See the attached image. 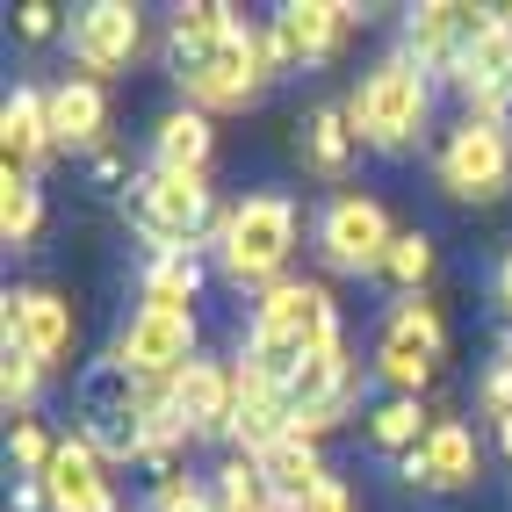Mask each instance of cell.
<instances>
[{
    "instance_id": "30bf717a",
    "label": "cell",
    "mask_w": 512,
    "mask_h": 512,
    "mask_svg": "<svg viewBox=\"0 0 512 512\" xmlns=\"http://www.w3.org/2000/svg\"><path fill=\"white\" fill-rule=\"evenodd\" d=\"M491 8H469V0H426V8L404 15V58L433 80H455V65L469 58V44L484 37Z\"/></svg>"
},
{
    "instance_id": "836d02e7",
    "label": "cell",
    "mask_w": 512,
    "mask_h": 512,
    "mask_svg": "<svg viewBox=\"0 0 512 512\" xmlns=\"http://www.w3.org/2000/svg\"><path fill=\"white\" fill-rule=\"evenodd\" d=\"M289 512H354V491L339 484V476H325V484L303 498V505H289Z\"/></svg>"
},
{
    "instance_id": "484cf974",
    "label": "cell",
    "mask_w": 512,
    "mask_h": 512,
    "mask_svg": "<svg viewBox=\"0 0 512 512\" xmlns=\"http://www.w3.org/2000/svg\"><path fill=\"white\" fill-rule=\"evenodd\" d=\"M383 282L397 296H426V282H433V238L426 231H397V246L383 260Z\"/></svg>"
},
{
    "instance_id": "ba28073f",
    "label": "cell",
    "mask_w": 512,
    "mask_h": 512,
    "mask_svg": "<svg viewBox=\"0 0 512 512\" xmlns=\"http://www.w3.org/2000/svg\"><path fill=\"white\" fill-rule=\"evenodd\" d=\"M390 246H397V224L375 195H332L318 210V253L332 275H383Z\"/></svg>"
},
{
    "instance_id": "4fadbf2b",
    "label": "cell",
    "mask_w": 512,
    "mask_h": 512,
    "mask_svg": "<svg viewBox=\"0 0 512 512\" xmlns=\"http://www.w3.org/2000/svg\"><path fill=\"white\" fill-rule=\"evenodd\" d=\"M73 65L87 80H109V73H123L130 58H138V44H145V15L130 8V0H94V8H80L73 15Z\"/></svg>"
},
{
    "instance_id": "7c38bea8",
    "label": "cell",
    "mask_w": 512,
    "mask_h": 512,
    "mask_svg": "<svg viewBox=\"0 0 512 512\" xmlns=\"http://www.w3.org/2000/svg\"><path fill=\"white\" fill-rule=\"evenodd\" d=\"M347 37H354V8H347V0H289V8H275V22H267L275 73H296V65H325Z\"/></svg>"
},
{
    "instance_id": "d6a6232c",
    "label": "cell",
    "mask_w": 512,
    "mask_h": 512,
    "mask_svg": "<svg viewBox=\"0 0 512 512\" xmlns=\"http://www.w3.org/2000/svg\"><path fill=\"white\" fill-rule=\"evenodd\" d=\"M484 412H491L498 426H512V368H505V361L484 375Z\"/></svg>"
},
{
    "instance_id": "ffe728a7",
    "label": "cell",
    "mask_w": 512,
    "mask_h": 512,
    "mask_svg": "<svg viewBox=\"0 0 512 512\" xmlns=\"http://www.w3.org/2000/svg\"><path fill=\"white\" fill-rule=\"evenodd\" d=\"M210 152H217V123L202 109L159 116V130H152V166L159 174H210Z\"/></svg>"
},
{
    "instance_id": "603a6c76",
    "label": "cell",
    "mask_w": 512,
    "mask_h": 512,
    "mask_svg": "<svg viewBox=\"0 0 512 512\" xmlns=\"http://www.w3.org/2000/svg\"><path fill=\"white\" fill-rule=\"evenodd\" d=\"M231 22H238V15H231V8H217V0H188V8H174V22H166V65L181 73V65H188V58H202V51H210Z\"/></svg>"
},
{
    "instance_id": "9c48e42d",
    "label": "cell",
    "mask_w": 512,
    "mask_h": 512,
    "mask_svg": "<svg viewBox=\"0 0 512 512\" xmlns=\"http://www.w3.org/2000/svg\"><path fill=\"white\" fill-rule=\"evenodd\" d=\"M109 354L138 375L145 390H166V383H174V375L202 354V347H195V311H145V303H138Z\"/></svg>"
},
{
    "instance_id": "d590c367",
    "label": "cell",
    "mask_w": 512,
    "mask_h": 512,
    "mask_svg": "<svg viewBox=\"0 0 512 512\" xmlns=\"http://www.w3.org/2000/svg\"><path fill=\"white\" fill-rule=\"evenodd\" d=\"M498 361H505V368H512V325H505V339H498Z\"/></svg>"
},
{
    "instance_id": "2e32d148",
    "label": "cell",
    "mask_w": 512,
    "mask_h": 512,
    "mask_svg": "<svg viewBox=\"0 0 512 512\" xmlns=\"http://www.w3.org/2000/svg\"><path fill=\"white\" fill-rule=\"evenodd\" d=\"M404 476H412L419 491H433V498H455V491H469L476 476H484V448H476V433L462 419H433L426 448L404 462Z\"/></svg>"
},
{
    "instance_id": "ac0fdd59",
    "label": "cell",
    "mask_w": 512,
    "mask_h": 512,
    "mask_svg": "<svg viewBox=\"0 0 512 512\" xmlns=\"http://www.w3.org/2000/svg\"><path fill=\"white\" fill-rule=\"evenodd\" d=\"M44 109H51V145L65 152H101L109 138V94H101V80L87 73H65L58 87H44Z\"/></svg>"
},
{
    "instance_id": "44dd1931",
    "label": "cell",
    "mask_w": 512,
    "mask_h": 512,
    "mask_svg": "<svg viewBox=\"0 0 512 512\" xmlns=\"http://www.w3.org/2000/svg\"><path fill=\"white\" fill-rule=\"evenodd\" d=\"M202 282H210V260L202 253H159V260H145L138 296H145V311H195Z\"/></svg>"
},
{
    "instance_id": "7a4b0ae2",
    "label": "cell",
    "mask_w": 512,
    "mask_h": 512,
    "mask_svg": "<svg viewBox=\"0 0 512 512\" xmlns=\"http://www.w3.org/2000/svg\"><path fill=\"white\" fill-rule=\"evenodd\" d=\"M289 253H296V202L289 195H238L224 224H217V275L238 282V289H275L289 282Z\"/></svg>"
},
{
    "instance_id": "f546056e",
    "label": "cell",
    "mask_w": 512,
    "mask_h": 512,
    "mask_svg": "<svg viewBox=\"0 0 512 512\" xmlns=\"http://www.w3.org/2000/svg\"><path fill=\"white\" fill-rule=\"evenodd\" d=\"M145 512H217V498H210L202 476H166V484H152V505Z\"/></svg>"
},
{
    "instance_id": "d4e9b609",
    "label": "cell",
    "mask_w": 512,
    "mask_h": 512,
    "mask_svg": "<svg viewBox=\"0 0 512 512\" xmlns=\"http://www.w3.org/2000/svg\"><path fill=\"white\" fill-rule=\"evenodd\" d=\"M210 498H217V512H282L253 455H231V462L210 476Z\"/></svg>"
},
{
    "instance_id": "cb8c5ba5",
    "label": "cell",
    "mask_w": 512,
    "mask_h": 512,
    "mask_svg": "<svg viewBox=\"0 0 512 512\" xmlns=\"http://www.w3.org/2000/svg\"><path fill=\"white\" fill-rule=\"evenodd\" d=\"M426 412H419V397H383L368 412V440H375V455H397V462H412L426 448Z\"/></svg>"
},
{
    "instance_id": "8d00e7d4",
    "label": "cell",
    "mask_w": 512,
    "mask_h": 512,
    "mask_svg": "<svg viewBox=\"0 0 512 512\" xmlns=\"http://www.w3.org/2000/svg\"><path fill=\"white\" fill-rule=\"evenodd\" d=\"M498 448H505V462H512V426H498Z\"/></svg>"
},
{
    "instance_id": "8992f818",
    "label": "cell",
    "mask_w": 512,
    "mask_h": 512,
    "mask_svg": "<svg viewBox=\"0 0 512 512\" xmlns=\"http://www.w3.org/2000/svg\"><path fill=\"white\" fill-rule=\"evenodd\" d=\"M440 361H448V325H440V311L426 296L390 303V318L375 325V361H368L390 383V397H419L440 375Z\"/></svg>"
},
{
    "instance_id": "e0dca14e",
    "label": "cell",
    "mask_w": 512,
    "mask_h": 512,
    "mask_svg": "<svg viewBox=\"0 0 512 512\" xmlns=\"http://www.w3.org/2000/svg\"><path fill=\"white\" fill-rule=\"evenodd\" d=\"M51 145V109H44V87H15L8 109H0V181H37Z\"/></svg>"
},
{
    "instance_id": "f1b7e54d",
    "label": "cell",
    "mask_w": 512,
    "mask_h": 512,
    "mask_svg": "<svg viewBox=\"0 0 512 512\" xmlns=\"http://www.w3.org/2000/svg\"><path fill=\"white\" fill-rule=\"evenodd\" d=\"M37 383L44 368L29 361L22 347H0V404H8V419H29V404H37Z\"/></svg>"
},
{
    "instance_id": "3957f363",
    "label": "cell",
    "mask_w": 512,
    "mask_h": 512,
    "mask_svg": "<svg viewBox=\"0 0 512 512\" xmlns=\"http://www.w3.org/2000/svg\"><path fill=\"white\" fill-rule=\"evenodd\" d=\"M217 195H210V174H159L145 166L138 188H130V231L145 238V253H210L217 246Z\"/></svg>"
},
{
    "instance_id": "83f0119b",
    "label": "cell",
    "mask_w": 512,
    "mask_h": 512,
    "mask_svg": "<svg viewBox=\"0 0 512 512\" xmlns=\"http://www.w3.org/2000/svg\"><path fill=\"white\" fill-rule=\"evenodd\" d=\"M8 455H15V476H22V484H44L51 462H58V433H44L37 419H15V426H8Z\"/></svg>"
},
{
    "instance_id": "6da1fadb",
    "label": "cell",
    "mask_w": 512,
    "mask_h": 512,
    "mask_svg": "<svg viewBox=\"0 0 512 512\" xmlns=\"http://www.w3.org/2000/svg\"><path fill=\"white\" fill-rule=\"evenodd\" d=\"M325 347H347L339 339V303L325 282H275L253 303V325H246V347L238 361L260 368L267 383H289L303 361H318Z\"/></svg>"
},
{
    "instance_id": "1f68e13d",
    "label": "cell",
    "mask_w": 512,
    "mask_h": 512,
    "mask_svg": "<svg viewBox=\"0 0 512 512\" xmlns=\"http://www.w3.org/2000/svg\"><path fill=\"white\" fill-rule=\"evenodd\" d=\"M15 37L22 44H51L58 37V8H51V0H22V8H15Z\"/></svg>"
},
{
    "instance_id": "8fae6325",
    "label": "cell",
    "mask_w": 512,
    "mask_h": 512,
    "mask_svg": "<svg viewBox=\"0 0 512 512\" xmlns=\"http://www.w3.org/2000/svg\"><path fill=\"white\" fill-rule=\"evenodd\" d=\"M0 347H22L44 375L73 361V303L58 289H8L0 303Z\"/></svg>"
},
{
    "instance_id": "7402d4cb",
    "label": "cell",
    "mask_w": 512,
    "mask_h": 512,
    "mask_svg": "<svg viewBox=\"0 0 512 512\" xmlns=\"http://www.w3.org/2000/svg\"><path fill=\"white\" fill-rule=\"evenodd\" d=\"M260 476H267V491H275V505L289 512V505L311 498L332 469H325V455H318V440H296V433H289L282 448H267V455H260Z\"/></svg>"
},
{
    "instance_id": "9a60e30c",
    "label": "cell",
    "mask_w": 512,
    "mask_h": 512,
    "mask_svg": "<svg viewBox=\"0 0 512 512\" xmlns=\"http://www.w3.org/2000/svg\"><path fill=\"white\" fill-rule=\"evenodd\" d=\"M37 491H44V512H123L116 505V476H109V462L87 448V433H65L58 440V462H51V476Z\"/></svg>"
},
{
    "instance_id": "74e56055",
    "label": "cell",
    "mask_w": 512,
    "mask_h": 512,
    "mask_svg": "<svg viewBox=\"0 0 512 512\" xmlns=\"http://www.w3.org/2000/svg\"><path fill=\"white\" fill-rule=\"evenodd\" d=\"M505 22H512V8H505Z\"/></svg>"
},
{
    "instance_id": "d6986e66",
    "label": "cell",
    "mask_w": 512,
    "mask_h": 512,
    "mask_svg": "<svg viewBox=\"0 0 512 512\" xmlns=\"http://www.w3.org/2000/svg\"><path fill=\"white\" fill-rule=\"evenodd\" d=\"M296 159L311 166L318 181H347V174H354V159H361V138H354V116H347V101H318V109L296 123Z\"/></svg>"
},
{
    "instance_id": "52a82bcc",
    "label": "cell",
    "mask_w": 512,
    "mask_h": 512,
    "mask_svg": "<svg viewBox=\"0 0 512 512\" xmlns=\"http://www.w3.org/2000/svg\"><path fill=\"white\" fill-rule=\"evenodd\" d=\"M433 181L455 202H498L512 188V130L491 116H462L433 152Z\"/></svg>"
},
{
    "instance_id": "4316f807",
    "label": "cell",
    "mask_w": 512,
    "mask_h": 512,
    "mask_svg": "<svg viewBox=\"0 0 512 512\" xmlns=\"http://www.w3.org/2000/svg\"><path fill=\"white\" fill-rule=\"evenodd\" d=\"M44 224V188L37 181H0V238L8 246H29Z\"/></svg>"
},
{
    "instance_id": "5bb4252c",
    "label": "cell",
    "mask_w": 512,
    "mask_h": 512,
    "mask_svg": "<svg viewBox=\"0 0 512 512\" xmlns=\"http://www.w3.org/2000/svg\"><path fill=\"white\" fill-rule=\"evenodd\" d=\"M166 390H174V412L195 440H231V426H238V361L195 354Z\"/></svg>"
},
{
    "instance_id": "277c9868",
    "label": "cell",
    "mask_w": 512,
    "mask_h": 512,
    "mask_svg": "<svg viewBox=\"0 0 512 512\" xmlns=\"http://www.w3.org/2000/svg\"><path fill=\"white\" fill-rule=\"evenodd\" d=\"M347 116H354V138L375 152H404L433 123V73H419L404 51H390L375 73L347 94Z\"/></svg>"
},
{
    "instance_id": "e575fe53",
    "label": "cell",
    "mask_w": 512,
    "mask_h": 512,
    "mask_svg": "<svg viewBox=\"0 0 512 512\" xmlns=\"http://www.w3.org/2000/svg\"><path fill=\"white\" fill-rule=\"evenodd\" d=\"M498 303H505V318H512V253L498 260Z\"/></svg>"
},
{
    "instance_id": "5b68a950",
    "label": "cell",
    "mask_w": 512,
    "mask_h": 512,
    "mask_svg": "<svg viewBox=\"0 0 512 512\" xmlns=\"http://www.w3.org/2000/svg\"><path fill=\"white\" fill-rule=\"evenodd\" d=\"M174 80H181V94H188V109H202V116L246 109V101H260V87L275 80V51H267V29L231 22L224 37L202 51V58H188Z\"/></svg>"
},
{
    "instance_id": "4dcf8cb0",
    "label": "cell",
    "mask_w": 512,
    "mask_h": 512,
    "mask_svg": "<svg viewBox=\"0 0 512 512\" xmlns=\"http://www.w3.org/2000/svg\"><path fill=\"white\" fill-rule=\"evenodd\" d=\"M87 188H94V195H123V188H138V174H130V152H116V145L87 152Z\"/></svg>"
}]
</instances>
